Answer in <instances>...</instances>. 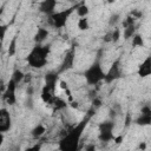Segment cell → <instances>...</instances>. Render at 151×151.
Listing matches in <instances>:
<instances>
[{
    "mask_svg": "<svg viewBox=\"0 0 151 151\" xmlns=\"http://www.w3.org/2000/svg\"><path fill=\"white\" fill-rule=\"evenodd\" d=\"M94 109L91 107V110L85 114V117L78 122L73 127H71L65 136H63L58 142V150L59 151H81L80 150V140L83 138V134L94 114Z\"/></svg>",
    "mask_w": 151,
    "mask_h": 151,
    "instance_id": "cell-1",
    "label": "cell"
},
{
    "mask_svg": "<svg viewBox=\"0 0 151 151\" xmlns=\"http://www.w3.org/2000/svg\"><path fill=\"white\" fill-rule=\"evenodd\" d=\"M51 52V45H37L31 48L26 57V63L32 68L40 70L46 66L48 61V55Z\"/></svg>",
    "mask_w": 151,
    "mask_h": 151,
    "instance_id": "cell-2",
    "label": "cell"
},
{
    "mask_svg": "<svg viewBox=\"0 0 151 151\" xmlns=\"http://www.w3.org/2000/svg\"><path fill=\"white\" fill-rule=\"evenodd\" d=\"M105 71L103 70L101 63L99 60V58H97L85 71H84V78L87 85L94 86L98 85L99 83L104 81L105 79Z\"/></svg>",
    "mask_w": 151,
    "mask_h": 151,
    "instance_id": "cell-3",
    "label": "cell"
},
{
    "mask_svg": "<svg viewBox=\"0 0 151 151\" xmlns=\"http://www.w3.org/2000/svg\"><path fill=\"white\" fill-rule=\"evenodd\" d=\"M77 6H78V4L77 5H74V6H71V7H68V8H65V9H61V11H57L53 15H51L50 18H48V21H50V24L54 27V28H64L65 26H66V24H67V21H68V19H70V17L73 14V12L77 9Z\"/></svg>",
    "mask_w": 151,
    "mask_h": 151,
    "instance_id": "cell-4",
    "label": "cell"
},
{
    "mask_svg": "<svg viewBox=\"0 0 151 151\" xmlns=\"http://www.w3.org/2000/svg\"><path fill=\"white\" fill-rule=\"evenodd\" d=\"M114 120L107 119L103 120L98 125V140L101 143H110L111 140H114L116 136L113 133L114 130Z\"/></svg>",
    "mask_w": 151,
    "mask_h": 151,
    "instance_id": "cell-5",
    "label": "cell"
},
{
    "mask_svg": "<svg viewBox=\"0 0 151 151\" xmlns=\"http://www.w3.org/2000/svg\"><path fill=\"white\" fill-rule=\"evenodd\" d=\"M74 61H76V47L72 46L64 55L59 67H58V73L61 74V73H65L70 70H72L74 67Z\"/></svg>",
    "mask_w": 151,
    "mask_h": 151,
    "instance_id": "cell-6",
    "label": "cell"
},
{
    "mask_svg": "<svg viewBox=\"0 0 151 151\" xmlns=\"http://www.w3.org/2000/svg\"><path fill=\"white\" fill-rule=\"evenodd\" d=\"M123 77V70H122V65H120V60L117 59L114 60L111 66L109 67V70L106 71L105 73V79H104V83L106 84H111L118 79H120Z\"/></svg>",
    "mask_w": 151,
    "mask_h": 151,
    "instance_id": "cell-7",
    "label": "cell"
},
{
    "mask_svg": "<svg viewBox=\"0 0 151 151\" xmlns=\"http://www.w3.org/2000/svg\"><path fill=\"white\" fill-rule=\"evenodd\" d=\"M17 87H18V85L15 84V81H14L12 78H9V80H8L7 84H6L5 91L2 92V99H4L9 106H12V105H14V104L17 103V94H15Z\"/></svg>",
    "mask_w": 151,
    "mask_h": 151,
    "instance_id": "cell-8",
    "label": "cell"
},
{
    "mask_svg": "<svg viewBox=\"0 0 151 151\" xmlns=\"http://www.w3.org/2000/svg\"><path fill=\"white\" fill-rule=\"evenodd\" d=\"M12 129V116L6 107L0 109V133L4 134Z\"/></svg>",
    "mask_w": 151,
    "mask_h": 151,
    "instance_id": "cell-9",
    "label": "cell"
},
{
    "mask_svg": "<svg viewBox=\"0 0 151 151\" xmlns=\"http://www.w3.org/2000/svg\"><path fill=\"white\" fill-rule=\"evenodd\" d=\"M58 2L55 0H44L39 4V11L45 14L47 18H50L51 15H53L57 11H55V7H57Z\"/></svg>",
    "mask_w": 151,
    "mask_h": 151,
    "instance_id": "cell-10",
    "label": "cell"
},
{
    "mask_svg": "<svg viewBox=\"0 0 151 151\" xmlns=\"http://www.w3.org/2000/svg\"><path fill=\"white\" fill-rule=\"evenodd\" d=\"M137 76L140 78H147L151 76V54L147 55L137 68Z\"/></svg>",
    "mask_w": 151,
    "mask_h": 151,
    "instance_id": "cell-11",
    "label": "cell"
},
{
    "mask_svg": "<svg viewBox=\"0 0 151 151\" xmlns=\"http://www.w3.org/2000/svg\"><path fill=\"white\" fill-rule=\"evenodd\" d=\"M59 73L57 72V71H50V72H47L46 74H45V77H44V79H45V84L44 85H46L47 87H50L52 91H55V88H57V84H59Z\"/></svg>",
    "mask_w": 151,
    "mask_h": 151,
    "instance_id": "cell-12",
    "label": "cell"
},
{
    "mask_svg": "<svg viewBox=\"0 0 151 151\" xmlns=\"http://www.w3.org/2000/svg\"><path fill=\"white\" fill-rule=\"evenodd\" d=\"M40 97H41V100L45 103V104H53L54 99H55V96H54V91H52L50 87H47L46 85L42 86L41 88V92H40Z\"/></svg>",
    "mask_w": 151,
    "mask_h": 151,
    "instance_id": "cell-13",
    "label": "cell"
},
{
    "mask_svg": "<svg viewBox=\"0 0 151 151\" xmlns=\"http://www.w3.org/2000/svg\"><path fill=\"white\" fill-rule=\"evenodd\" d=\"M48 34H50V32H48L47 28H45V27H38V28H37V32H35V34H34V37H33L34 44H37V45H42V42L47 39Z\"/></svg>",
    "mask_w": 151,
    "mask_h": 151,
    "instance_id": "cell-14",
    "label": "cell"
},
{
    "mask_svg": "<svg viewBox=\"0 0 151 151\" xmlns=\"http://www.w3.org/2000/svg\"><path fill=\"white\" fill-rule=\"evenodd\" d=\"M45 132H46V127H45V125L44 124H41V123H39V124H37L32 130H31V136H32V138L33 139H40L44 134H45Z\"/></svg>",
    "mask_w": 151,
    "mask_h": 151,
    "instance_id": "cell-15",
    "label": "cell"
},
{
    "mask_svg": "<svg viewBox=\"0 0 151 151\" xmlns=\"http://www.w3.org/2000/svg\"><path fill=\"white\" fill-rule=\"evenodd\" d=\"M134 124L138 126H150L151 125V116L139 113V116L134 119Z\"/></svg>",
    "mask_w": 151,
    "mask_h": 151,
    "instance_id": "cell-16",
    "label": "cell"
},
{
    "mask_svg": "<svg viewBox=\"0 0 151 151\" xmlns=\"http://www.w3.org/2000/svg\"><path fill=\"white\" fill-rule=\"evenodd\" d=\"M17 42H18V33L14 34L9 41V45L7 47V54L8 57H14L17 53Z\"/></svg>",
    "mask_w": 151,
    "mask_h": 151,
    "instance_id": "cell-17",
    "label": "cell"
},
{
    "mask_svg": "<svg viewBox=\"0 0 151 151\" xmlns=\"http://www.w3.org/2000/svg\"><path fill=\"white\" fill-rule=\"evenodd\" d=\"M76 12H77L79 18H87V15L90 13V8L85 2H81V4H78Z\"/></svg>",
    "mask_w": 151,
    "mask_h": 151,
    "instance_id": "cell-18",
    "label": "cell"
},
{
    "mask_svg": "<svg viewBox=\"0 0 151 151\" xmlns=\"http://www.w3.org/2000/svg\"><path fill=\"white\" fill-rule=\"evenodd\" d=\"M137 33V27L136 25H131L126 28L123 29V38L125 40H129V39H132L134 37V34Z\"/></svg>",
    "mask_w": 151,
    "mask_h": 151,
    "instance_id": "cell-19",
    "label": "cell"
},
{
    "mask_svg": "<svg viewBox=\"0 0 151 151\" xmlns=\"http://www.w3.org/2000/svg\"><path fill=\"white\" fill-rule=\"evenodd\" d=\"M131 45H132V47H134V48L144 47L145 42H144V38H143V35H142L140 33H136L134 37L131 39Z\"/></svg>",
    "mask_w": 151,
    "mask_h": 151,
    "instance_id": "cell-20",
    "label": "cell"
},
{
    "mask_svg": "<svg viewBox=\"0 0 151 151\" xmlns=\"http://www.w3.org/2000/svg\"><path fill=\"white\" fill-rule=\"evenodd\" d=\"M25 77H26V74H25L21 70H19V68H15V70L13 71L12 76H11V78L15 81L17 85H19L20 83H22V81L25 80Z\"/></svg>",
    "mask_w": 151,
    "mask_h": 151,
    "instance_id": "cell-21",
    "label": "cell"
},
{
    "mask_svg": "<svg viewBox=\"0 0 151 151\" xmlns=\"http://www.w3.org/2000/svg\"><path fill=\"white\" fill-rule=\"evenodd\" d=\"M77 26H78L79 31H87V29H90V21L87 18H79Z\"/></svg>",
    "mask_w": 151,
    "mask_h": 151,
    "instance_id": "cell-22",
    "label": "cell"
},
{
    "mask_svg": "<svg viewBox=\"0 0 151 151\" xmlns=\"http://www.w3.org/2000/svg\"><path fill=\"white\" fill-rule=\"evenodd\" d=\"M111 34H112V42H118L120 40L123 33H122V29L117 26V27L111 29Z\"/></svg>",
    "mask_w": 151,
    "mask_h": 151,
    "instance_id": "cell-23",
    "label": "cell"
},
{
    "mask_svg": "<svg viewBox=\"0 0 151 151\" xmlns=\"http://www.w3.org/2000/svg\"><path fill=\"white\" fill-rule=\"evenodd\" d=\"M120 21V15L118 14V13H113V14H111L110 15V18H109V26L110 27H117V24Z\"/></svg>",
    "mask_w": 151,
    "mask_h": 151,
    "instance_id": "cell-24",
    "label": "cell"
},
{
    "mask_svg": "<svg viewBox=\"0 0 151 151\" xmlns=\"http://www.w3.org/2000/svg\"><path fill=\"white\" fill-rule=\"evenodd\" d=\"M53 105H54V109H55V110H61V109H65V107L67 106V103H66L65 100H63V99L55 97V99H54V101H53Z\"/></svg>",
    "mask_w": 151,
    "mask_h": 151,
    "instance_id": "cell-25",
    "label": "cell"
},
{
    "mask_svg": "<svg viewBox=\"0 0 151 151\" xmlns=\"http://www.w3.org/2000/svg\"><path fill=\"white\" fill-rule=\"evenodd\" d=\"M123 28H126V27H129V26H131V25H134V18L132 17V15H127L124 20H123Z\"/></svg>",
    "mask_w": 151,
    "mask_h": 151,
    "instance_id": "cell-26",
    "label": "cell"
},
{
    "mask_svg": "<svg viewBox=\"0 0 151 151\" xmlns=\"http://www.w3.org/2000/svg\"><path fill=\"white\" fill-rule=\"evenodd\" d=\"M140 113L142 114H146V116H151V105L149 104H144L140 109Z\"/></svg>",
    "mask_w": 151,
    "mask_h": 151,
    "instance_id": "cell-27",
    "label": "cell"
},
{
    "mask_svg": "<svg viewBox=\"0 0 151 151\" xmlns=\"http://www.w3.org/2000/svg\"><path fill=\"white\" fill-rule=\"evenodd\" d=\"M41 146H42V144L39 142V143H35L34 145H32L29 147H26L24 151H41Z\"/></svg>",
    "mask_w": 151,
    "mask_h": 151,
    "instance_id": "cell-28",
    "label": "cell"
},
{
    "mask_svg": "<svg viewBox=\"0 0 151 151\" xmlns=\"http://www.w3.org/2000/svg\"><path fill=\"white\" fill-rule=\"evenodd\" d=\"M100 106H101V99L98 98V97H94V99L92 100V107H93L94 110H97V109H99Z\"/></svg>",
    "mask_w": 151,
    "mask_h": 151,
    "instance_id": "cell-29",
    "label": "cell"
},
{
    "mask_svg": "<svg viewBox=\"0 0 151 151\" xmlns=\"http://www.w3.org/2000/svg\"><path fill=\"white\" fill-rule=\"evenodd\" d=\"M85 151H97V146L93 143H90L85 146Z\"/></svg>",
    "mask_w": 151,
    "mask_h": 151,
    "instance_id": "cell-30",
    "label": "cell"
},
{
    "mask_svg": "<svg viewBox=\"0 0 151 151\" xmlns=\"http://www.w3.org/2000/svg\"><path fill=\"white\" fill-rule=\"evenodd\" d=\"M0 29H1V40H4V39H5V37H6L7 25H1V26H0Z\"/></svg>",
    "mask_w": 151,
    "mask_h": 151,
    "instance_id": "cell-31",
    "label": "cell"
},
{
    "mask_svg": "<svg viewBox=\"0 0 151 151\" xmlns=\"http://www.w3.org/2000/svg\"><path fill=\"white\" fill-rule=\"evenodd\" d=\"M104 41L105 42H112V34H111V31L110 32H107L105 35H104Z\"/></svg>",
    "mask_w": 151,
    "mask_h": 151,
    "instance_id": "cell-32",
    "label": "cell"
},
{
    "mask_svg": "<svg viewBox=\"0 0 151 151\" xmlns=\"http://www.w3.org/2000/svg\"><path fill=\"white\" fill-rule=\"evenodd\" d=\"M26 106H27L28 109H33V97H27Z\"/></svg>",
    "mask_w": 151,
    "mask_h": 151,
    "instance_id": "cell-33",
    "label": "cell"
},
{
    "mask_svg": "<svg viewBox=\"0 0 151 151\" xmlns=\"http://www.w3.org/2000/svg\"><path fill=\"white\" fill-rule=\"evenodd\" d=\"M33 92H34V88H33V86H32V85H28V87H27V91H26V93H27V97H33Z\"/></svg>",
    "mask_w": 151,
    "mask_h": 151,
    "instance_id": "cell-34",
    "label": "cell"
},
{
    "mask_svg": "<svg viewBox=\"0 0 151 151\" xmlns=\"http://www.w3.org/2000/svg\"><path fill=\"white\" fill-rule=\"evenodd\" d=\"M145 147H146V143H144V142H143V143H140V144H139V150L144 151V150H145Z\"/></svg>",
    "mask_w": 151,
    "mask_h": 151,
    "instance_id": "cell-35",
    "label": "cell"
},
{
    "mask_svg": "<svg viewBox=\"0 0 151 151\" xmlns=\"http://www.w3.org/2000/svg\"><path fill=\"white\" fill-rule=\"evenodd\" d=\"M122 139H123V136H119V137H116V138H114V142H116L117 144H119V143H122Z\"/></svg>",
    "mask_w": 151,
    "mask_h": 151,
    "instance_id": "cell-36",
    "label": "cell"
}]
</instances>
